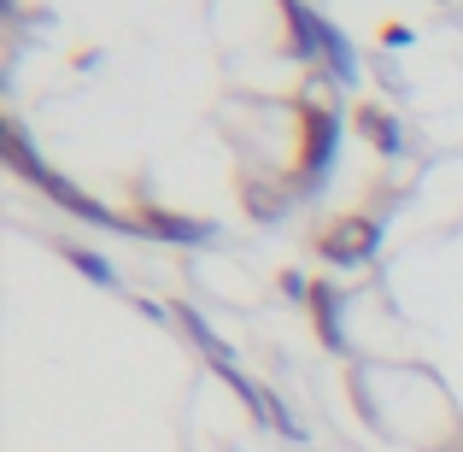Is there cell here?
I'll return each mask as SVG.
<instances>
[{
	"mask_svg": "<svg viewBox=\"0 0 463 452\" xmlns=\"http://www.w3.org/2000/svg\"><path fill=\"white\" fill-rule=\"evenodd\" d=\"M375 241H382V224L364 217V212H352V217H340V224L323 236V253L335 264H364V259H375Z\"/></svg>",
	"mask_w": 463,
	"mask_h": 452,
	"instance_id": "6da1fadb",
	"label": "cell"
},
{
	"mask_svg": "<svg viewBox=\"0 0 463 452\" xmlns=\"http://www.w3.org/2000/svg\"><path fill=\"white\" fill-rule=\"evenodd\" d=\"M30 182H42V188L47 194H53V200L59 206H65V212H77V217H89V224H124V217H118V212H106V206L100 200H89V194H82V188H71V182L65 177H53V170H42V165H35L30 170ZM129 229V224H124Z\"/></svg>",
	"mask_w": 463,
	"mask_h": 452,
	"instance_id": "7a4b0ae2",
	"label": "cell"
},
{
	"mask_svg": "<svg viewBox=\"0 0 463 452\" xmlns=\"http://www.w3.org/2000/svg\"><path fill=\"white\" fill-rule=\"evenodd\" d=\"M136 229H153V236H165V241H205V236H212V224H200V217H176V212H158V206H147V212L136 217Z\"/></svg>",
	"mask_w": 463,
	"mask_h": 452,
	"instance_id": "3957f363",
	"label": "cell"
},
{
	"mask_svg": "<svg viewBox=\"0 0 463 452\" xmlns=\"http://www.w3.org/2000/svg\"><path fill=\"white\" fill-rule=\"evenodd\" d=\"M358 130H364V136H370L382 153H399V124L382 112V106H364V112H358Z\"/></svg>",
	"mask_w": 463,
	"mask_h": 452,
	"instance_id": "277c9868",
	"label": "cell"
},
{
	"mask_svg": "<svg viewBox=\"0 0 463 452\" xmlns=\"http://www.w3.org/2000/svg\"><path fill=\"white\" fill-rule=\"evenodd\" d=\"M311 305H317V329H323L328 347H346L340 341V294L335 288H311Z\"/></svg>",
	"mask_w": 463,
	"mask_h": 452,
	"instance_id": "5b68a950",
	"label": "cell"
},
{
	"mask_svg": "<svg viewBox=\"0 0 463 452\" xmlns=\"http://www.w3.org/2000/svg\"><path fill=\"white\" fill-rule=\"evenodd\" d=\"M182 323H188V335H200V347L212 352V364H223V370H229V347L212 335V329H205V317H200V312H182Z\"/></svg>",
	"mask_w": 463,
	"mask_h": 452,
	"instance_id": "8992f818",
	"label": "cell"
},
{
	"mask_svg": "<svg viewBox=\"0 0 463 452\" xmlns=\"http://www.w3.org/2000/svg\"><path fill=\"white\" fill-rule=\"evenodd\" d=\"M71 259H77V271H82V276H94V283H112V264H106L100 253H82V247H71Z\"/></svg>",
	"mask_w": 463,
	"mask_h": 452,
	"instance_id": "52a82bcc",
	"label": "cell"
}]
</instances>
